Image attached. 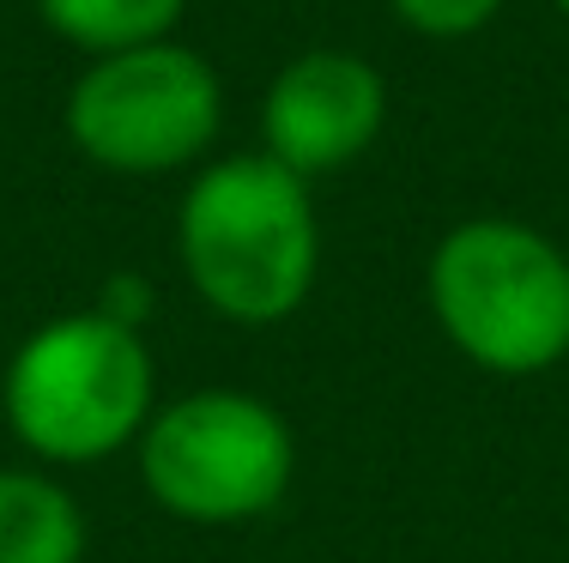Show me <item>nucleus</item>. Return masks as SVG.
Masks as SVG:
<instances>
[{
    "instance_id": "obj_1",
    "label": "nucleus",
    "mask_w": 569,
    "mask_h": 563,
    "mask_svg": "<svg viewBox=\"0 0 569 563\" xmlns=\"http://www.w3.org/2000/svg\"><path fill=\"white\" fill-rule=\"evenodd\" d=\"M176 254L212 315L237 328L297 315L321 267L309 182L267 152L212 158L176 207Z\"/></svg>"
},
{
    "instance_id": "obj_2",
    "label": "nucleus",
    "mask_w": 569,
    "mask_h": 563,
    "mask_svg": "<svg viewBox=\"0 0 569 563\" xmlns=\"http://www.w3.org/2000/svg\"><path fill=\"white\" fill-rule=\"evenodd\" d=\"M152 352L140 328L73 310L24 333L0 375V412L19 449L56 466L110 461L152 424Z\"/></svg>"
},
{
    "instance_id": "obj_3",
    "label": "nucleus",
    "mask_w": 569,
    "mask_h": 563,
    "mask_svg": "<svg viewBox=\"0 0 569 563\" xmlns=\"http://www.w3.org/2000/svg\"><path fill=\"white\" fill-rule=\"evenodd\" d=\"M430 315L467 364L539 375L569 358V254L521 219H460L430 249Z\"/></svg>"
},
{
    "instance_id": "obj_4",
    "label": "nucleus",
    "mask_w": 569,
    "mask_h": 563,
    "mask_svg": "<svg viewBox=\"0 0 569 563\" xmlns=\"http://www.w3.org/2000/svg\"><path fill=\"white\" fill-rule=\"evenodd\" d=\"M297 466L291 424L242 388H200L152 412L140 431V479L188 527H242L284 497Z\"/></svg>"
},
{
    "instance_id": "obj_5",
    "label": "nucleus",
    "mask_w": 569,
    "mask_h": 563,
    "mask_svg": "<svg viewBox=\"0 0 569 563\" xmlns=\"http://www.w3.org/2000/svg\"><path fill=\"white\" fill-rule=\"evenodd\" d=\"M61 128L79 158L116 177H170L212 152L224 128V86L207 56L176 37L91 56L67 91Z\"/></svg>"
},
{
    "instance_id": "obj_6",
    "label": "nucleus",
    "mask_w": 569,
    "mask_h": 563,
    "mask_svg": "<svg viewBox=\"0 0 569 563\" xmlns=\"http://www.w3.org/2000/svg\"><path fill=\"white\" fill-rule=\"evenodd\" d=\"M388 122V79L358 49H303L261 98V152L297 177H333L358 164Z\"/></svg>"
},
{
    "instance_id": "obj_7",
    "label": "nucleus",
    "mask_w": 569,
    "mask_h": 563,
    "mask_svg": "<svg viewBox=\"0 0 569 563\" xmlns=\"http://www.w3.org/2000/svg\"><path fill=\"white\" fill-rule=\"evenodd\" d=\"M86 509L37 466H0V563H79Z\"/></svg>"
},
{
    "instance_id": "obj_8",
    "label": "nucleus",
    "mask_w": 569,
    "mask_h": 563,
    "mask_svg": "<svg viewBox=\"0 0 569 563\" xmlns=\"http://www.w3.org/2000/svg\"><path fill=\"white\" fill-rule=\"evenodd\" d=\"M182 12H188V0H37V19L61 43L86 49V56L164 43L182 24Z\"/></svg>"
},
{
    "instance_id": "obj_9",
    "label": "nucleus",
    "mask_w": 569,
    "mask_h": 563,
    "mask_svg": "<svg viewBox=\"0 0 569 563\" xmlns=\"http://www.w3.org/2000/svg\"><path fill=\"white\" fill-rule=\"evenodd\" d=\"M395 19L418 37H437V43H455V37H472L503 12V0H388Z\"/></svg>"
},
{
    "instance_id": "obj_10",
    "label": "nucleus",
    "mask_w": 569,
    "mask_h": 563,
    "mask_svg": "<svg viewBox=\"0 0 569 563\" xmlns=\"http://www.w3.org/2000/svg\"><path fill=\"white\" fill-rule=\"evenodd\" d=\"M91 310H103L110 321H121V328H140L146 310H152V285H146V279H133V273H116Z\"/></svg>"
},
{
    "instance_id": "obj_11",
    "label": "nucleus",
    "mask_w": 569,
    "mask_h": 563,
    "mask_svg": "<svg viewBox=\"0 0 569 563\" xmlns=\"http://www.w3.org/2000/svg\"><path fill=\"white\" fill-rule=\"evenodd\" d=\"M551 7H558V12H563V19H569V0H551Z\"/></svg>"
}]
</instances>
